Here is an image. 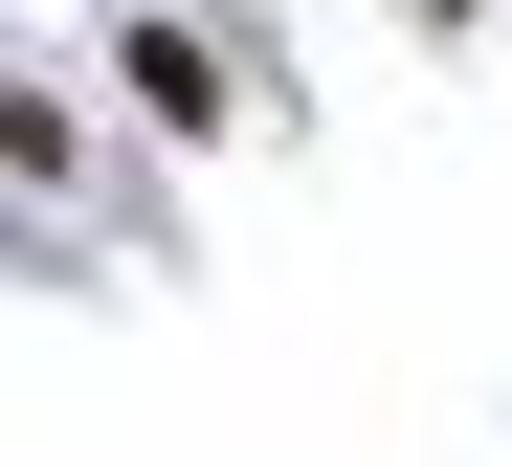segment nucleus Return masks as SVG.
<instances>
[{
  "label": "nucleus",
  "mask_w": 512,
  "mask_h": 467,
  "mask_svg": "<svg viewBox=\"0 0 512 467\" xmlns=\"http://www.w3.org/2000/svg\"><path fill=\"white\" fill-rule=\"evenodd\" d=\"M112 67H134V112H156V134H223V45L179 23V0H134V23H112Z\"/></svg>",
  "instance_id": "obj_1"
},
{
  "label": "nucleus",
  "mask_w": 512,
  "mask_h": 467,
  "mask_svg": "<svg viewBox=\"0 0 512 467\" xmlns=\"http://www.w3.org/2000/svg\"><path fill=\"white\" fill-rule=\"evenodd\" d=\"M423 23H490V0H423Z\"/></svg>",
  "instance_id": "obj_3"
},
{
  "label": "nucleus",
  "mask_w": 512,
  "mask_h": 467,
  "mask_svg": "<svg viewBox=\"0 0 512 467\" xmlns=\"http://www.w3.org/2000/svg\"><path fill=\"white\" fill-rule=\"evenodd\" d=\"M0 156H23L45 201H67V178H90V112H67V89H0Z\"/></svg>",
  "instance_id": "obj_2"
}]
</instances>
